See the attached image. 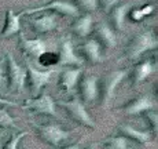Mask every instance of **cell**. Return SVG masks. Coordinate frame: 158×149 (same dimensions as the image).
<instances>
[{
	"mask_svg": "<svg viewBox=\"0 0 158 149\" xmlns=\"http://www.w3.org/2000/svg\"><path fill=\"white\" fill-rule=\"evenodd\" d=\"M26 72L30 79V89H32V94L35 97H39V93L43 89L45 84L50 81L51 76L54 73V69H47V71H40L36 68L30 61L26 62Z\"/></svg>",
	"mask_w": 158,
	"mask_h": 149,
	"instance_id": "3",
	"label": "cell"
},
{
	"mask_svg": "<svg viewBox=\"0 0 158 149\" xmlns=\"http://www.w3.org/2000/svg\"><path fill=\"white\" fill-rule=\"evenodd\" d=\"M8 84V76H7V58L2 57L0 58V89H6Z\"/></svg>",
	"mask_w": 158,
	"mask_h": 149,
	"instance_id": "25",
	"label": "cell"
},
{
	"mask_svg": "<svg viewBox=\"0 0 158 149\" xmlns=\"http://www.w3.org/2000/svg\"><path fill=\"white\" fill-rule=\"evenodd\" d=\"M0 105H8V106H17L18 104L17 102H13V101H8L6 98H0Z\"/></svg>",
	"mask_w": 158,
	"mask_h": 149,
	"instance_id": "29",
	"label": "cell"
},
{
	"mask_svg": "<svg viewBox=\"0 0 158 149\" xmlns=\"http://www.w3.org/2000/svg\"><path fill=\"white\" fill-rule=\"evenodd\" d=\"M131 3H124V4L115 6L110 10V15H111V22L113 26L117 30H124L125 26V17L128 14V11L131 10Z\"/></svg>",
	"mask_w": 158,
	"mask_h": 149,
	"instance_id": "12",
	"label": "cell"
},
{
	"mask_svg": "<svg viewBox=\"0 0 158 149\" xmlns=\"http://www.w3.org/2000/svg\"><path fill=\"white\" fill-rule=\"evenodd\" d=\"M37 130L40 131V135L45 141L50 142L51 145H55V147L60 145L63 141H66L70 135V131L63 130L62 126L55 123H47L43 124V126H37Z\"/></svg>",
	"mask_w": 158,
	"mask_h": 149,
	"instance_id": "5",
	"label": "cell"
},
{
	"mask_svg": "<svg viewBox=\"0 0 158 149\" xmlns=\"http://www.w3.org/2000/svg\"><path fill=\"white\" fill-rule=\"evenodd\" d=\"M19 30H21V13L15 14L13 10H8L6 25L2 32V37H4V39L11 37V36L17 35Z\"/></svg>",
	"mask_w": 158,
	"mask_h": 149,
	"instance_id": "13",
	"label": "cell"
},
{
	"mask_svg": "<svg viewBox=\"0 0 158 149\" xmlns=\"http://www.w3.org/2000/svg\"><path fill=\"white\" fill-rule=\"evenodd\" d=\"M81 50L84 51V54L87 55V58L91 61L92 64H99L103 61V55H102V50H101V44L96 39H91L87 40L83 44Z\"/></svg>",
	"mask_w": 158,
	"mask_h": 149,
	"instance_id": "17",
	"label": "cell"
},
{
	"mask_svg": "<svg viewBox=\"0 0 158 149\" xmlns=\"http://www.w3.org/2000/svg\"><path fill=\"white\" fill-rule=\"evenodd\" d=\"M98 77L96 76H88L81 83V94L87 102H92L98 97Z\"/></svg>",
	"mask_w": 158,
	"mask_h": 149,
	"instance_id": "16",
	"label": "cell"
},
{
	"mask_svg": "<svg viewBox=\"0 0 158 149\" xmlns=\"http://www.w3.org/2000/svg\"><path fill=\"white\" fill-rule=\"evenodd\" d=\"M21 48L25 51L28 55L33 57L36 59H40L47 53V43L43 39H25L22 36L21 39Z\"/></svg>",
	"mask_w": 158,
	"mask_h": 149,
	"instance_id": "9",
	"label": "cell"
},
{
	"mask_svg": "<svg viewBox=\"0 0 158 149\" xmlns=\"http://www.w3.org/2000/svg\"><path fill=\"white\" fill-rule=\"evenodd\" d=\"M26 135H28V133L26 131H22V133H19V134H14L13 138H11L10 141L4 145V148L3 149H18V145H19L21 139H22L23 137H26Z\"/></svg>",
	"mask_w": 158,
	"mask_h": 149,
	"instance_id": "26",
	"label": "cell"
},
{
	"mask_svg": "<svg viewBox=\"0 0 158 149\" xmlns=\"http://www.w3.org/2000/svg\"><path fill=\"white\" fill-rule=\"evenodd\" d=\"M153 11H154V6L147 4V6H144V7H142V8L133 10L132 13H131V17H132L133 21H142L144 17H148Z\"/></svg>",
	"mask_w": 158,
	"mask_h": 149,
	"instance_id": "23",
	"label": "cell"
},
{
	"mask_svg": "<svg viewBox=\"0 0 158 149\" xmlns=\"http://www.w3.org/2000/svg\"><path fill=\"white\" fill-rule=\"evenodd\" d=\"M88 149H94V148H88Z\"/></svg>",
	"mask_w": 158,
	"mask_h": 149,
	"instance_id": "32",
	"label": "cell"
},
{
	"mask_svg": "<svg viewBox=\"0 0 158 149\" xmlns=\"http://www.w3.org/2000/svg\"><path fill=\"white\" fill-rule=\"evenodd\" d=\"M17 123H15L14 117L8 113V111L0 108V129H15Z\"/></svg>",
	"mask_w": 158,
	"mask_h": 149,
	"instance_id": "22",
	"label": "cell"
},
{
	"mask_svg": "<svg viewBox=\"0 0 158 149\" xmlns=\"http://www.w3.org/2000/svg\"><path fill=\"white\" fill-rule=\"evenodd\" d=\"M30 24H32L35 32H37L39 35H41V33L51 32V30H54L56 28L58 17H56V14H54V13L43 14L41 17L33 18V20L30 21Z\"/></svg>",
	"mask_w": 158,
	"mask_h": 149,
	"instance_id": "10",
	"label": "cell"
},
{
	"mask_svg": "<svg viewBox=\"0 0 158 149\" xmlns=\"http://www.w3.org/2000/svg\"><path fill=\"white\" fill-rule=\"evenodd\" d=\"M81 76L80 68H69L65 69L60 75V86L65 91H72L77 84L78 79Z\"/></svg>",
	"mask_w": 158,
	"mask_h": 149,
	"instance_id": "18",
	"label": "cell"
},
{
	"mask_svg": "<svg viewBox=\"0 0 158 149\" xmlns=\"http://www.w3.org/2000/svg\"><path fill=\"white\" fill-rule=\"evenodd\" d=\"M121 131L125 133L127 137H129V138H133L135 141L142 142V144H144V142H148V141H150V138H151V134L148 131L136 130V129H133V127H131V126H121Z\"/></svg>",
	"mask_w": 158,
	"mask_h": 149,
	"instance_id": "21",
	"label": "cell"
},
{
	"mask_svg": "<svg viewBox=\"0 0 158 149\" xmlns=\"http://www.w3.org/2000/svg\"><path fill=\"white\" fill-rule=\"evenodd\" d=\"M109 147H110L111 149H133L129 145L127 137H114V138L110 139Z\"/></svg>",
	"mask_w": 158,
	"mask_h": 149,
	"instance_id": "24",
	"label": "cell"
},
{
	"mask_svg": "<svg viewBox=\"0 0 158 149\" xmlns=\"http://www.w3.org/2000/svg\"><path fill=\"white\" fill-rule=\"evenodd\" d=\"M4 130H6V129H0V149H2V141H3V137H4V134H6Z\"/></svg>",
	"mask_w": 158,
	"mask_h": 149,
	"instance_id": "31",
	"label": "cell"
},
{
	"mask_svg": "<svg viewBox=\"0 0 158 149\" xmlns=\"http://www.w3.org/2000/svg\"><path fill=\"white\" fill-rule=\"evenodd\" d=\"M154 106V101L150 95H142L138 99L132 101L131 104L125 108V112L128 115H139L142 112H147L150 111Z\"/></svg>",
	"mask_w": 158,
	"mask_h": 149,
	"instance_id": "14",
	"label": "cell"
},
{
	"mask_svg": "<svg viewBox=\"0 0 158 149\" xmlns=\"http://www.w3.org/2000/svg\"><path fill=\"white\" fill-rule=\"evenodd\" d=\"M157 46H158V40L153 30L140 32L139 35H136V37L131 43L128 50V57L131 59H138L139 57H142L147 51L156 50Z\"/></svg>",
	"mask_w": 158,
	"mask_h": 149,
	"instance_id": "1",
	"label": "cell"
},
{
	"mask_svg": "<svg viewBox=\"0 0 158 149\" xmlns=\"http://www.w3.org/2000/svg\"><path fill=\"white\" fill-rule=\"evenodd\" d=\"M25 109H32V111L37 112V113L50 115V116H56V108L55 101L50 94H41L40 97H35L25 101Z\"/></svg>",
	"mask_w": 158,
	"mask_h": 149,
	"instance_id": "4",
	"label": "cell"
},
{
	"mask_svg": "<svg viewBox=\"0 0 158 149\" xmlns=\"http://www.w3.org/2000/svg\"><path fill=\"white\" fill-rule=\"evenodd\" d=\"M92 17L91 14H85V15H81L77 21L74 22L73 25V30L77 33L80 37H85L91 33L92 30Z\"/></svg>",
	"mask_w": 158,
	"mask_h": 149,
	"instance_id": "19",
	"label": "cell"
},
{
	"mask_svg": "<svg viewBox=\"0 0 158 149\" xmlns=\"http://www.w3.org/2000/svg\"><path fill=\"white\" fill-rule=\"evenodd\" d=\"M153 69H154V66H153V64H151L150 61L140 62L135 68V72H133V83L140 84L142 81H144L148 76L153 73Z\"/></svg>",
	"mask_w": 158,
	"mask_h": 149,
	"instance_id": "20",
	"label": "cell"
},
{
	"mask_svg": "<svg viewBox=\"0 0 158 149\" xmlns=\"http://www.w3.org/2000/svg\"><path fill=\"white\" fill-rule=\"evenodd\" d=\"M62 105L65 106V109L73 116V119H76L78 123L85 124L88 127H95V121L92 120V117L89 116L88 111L85 109V105L80 101L78 98H74L72 101L62 102Z\"/></svg>",
	"mask_w": 158,
	"mask_h": 149,
	"instance_id": "7",
	"label": "cell"
},
{
	"mask_svg": "<svg viewBox=\"0 0 158 149\" xmlns=\"http://www.w3.org/2000/svg\"><path fill=\"white\" fill-rule=\"evenodd\" d=\"M96 33H98V37L101 39L102 44L107 48H114L117 46V36H115L114 30L109 26V24L101 22L96 28Z\"/></svg>",
	"mask_w": 158,
	"mask_h": 149,
	"instance_id": "15",
	"label": "cell"
},
{
	"mask_svg": "<svg viewBox=\"0 0 158 149\" xmlns=\"http://www.w3.org/2000/svg\"><path fill=\"white\" fill-rule=\"evenodd\" d=\"M77 3L83 10L88 11V13H92V11H95L98 8L99 0H77Z\"/></svg>",
	"mask_w": 158,
	"mask_h": 149,
	"instance_id": "27",
	"label": "cell"
},
{
	"mask_svg": "<svg viewBox=\"0 0 158 149\" xmlns=\"http://www.w3.org/2000/svg\"><path fill=\"white\" fill-rule=\"evenodd\" d=\"M44 10H52V11H56V13H60V14L70 15V17H78V14H80L77 6L72 4V3H68V2H59V0H55V2H51L45 6H40V7L26 8V10L21 11V15L35 14V13H37V11H44Z\"/></svg>",
	"mask_w": 158,
	"mask_h": 149,
	"instance_id": "6",
	"label": "cell"
},
{
	"mask_svg": "<svg viewBox=\"0 0 158 149\" xmlns=\"http://www.w3.org/2000/svg\"><path fill=\"white\" fill-rule=\"evenodd\" d=\"M6 58H7V76H8L10 89L21 93V91L25 90L26 77H28L26 68H22L21 65H18L11 53H8Z\"/></svg>",
	"mask_w": 158,
	"mask_h": 149,
	"instance_id": "2",
	"label": "cell"
},
{
	"mask_svg": "<svg viewBox=\"0 0 158 149\" xmlns=\"http://www.w3.org/2000/svg\"><path fill=\"white\" fill-rule=\"evenodd\" d=\"M59 64L62 65H70V66H77L80 68L83 65V59L74 53L72 42L69 37H65L60 43V51H59Z\"/></svg>",
	"mask_w": 158,
	"mask_h": 149,
	"instance_id": "8",
	"label": "cell"
},
{
	"mask_svg": "<svg viewBox=\"0 0 158 149\" xmlns=\"http://www.w3.org/2000/svg\"><path fill=\"white\" fill-rule=\"evenodd\" d=\"M120 2H123V0H101V4L103 7V10H105L106 13H109V11L113 7H115Z\"/></svg>",
	"mask_w": 158,
	"mask_h": 149,
	"instance_id": "28",
	"label": "cell"
},
{
	"mask_svg": "<svg viewBox=\"0 0 158 149\" xmlns=\"http://www.w3.org/2000/svg\"><path fill=\"white\" fill-rule=\"evenodd\" d=\"M127 76V71H114L113 73L107 77L105 83V105H107L110 102V99L113 98L114 91L117 89V86L121 83L124 77Z\"/></svg>",
	"mask_w": 158,
	"mask_h": 149,
	"instance_id": "11",
	"label": "cell"
},
{
	"mask_svg": "<svg viewBox=\"0 0 158 149\" xmlns=\"http://www.w3.org/2000/svg\"><path fill=\"white\" fill-rule=\"evenodd\" d=\"M60 149H80V144H74V145H70V147H65V148H60Z\"/></svg>",
	"mask_w": 158,
	"mask_h": 149,
	"instance_id": "30",
	"label": "cell"
}]
</instances>
